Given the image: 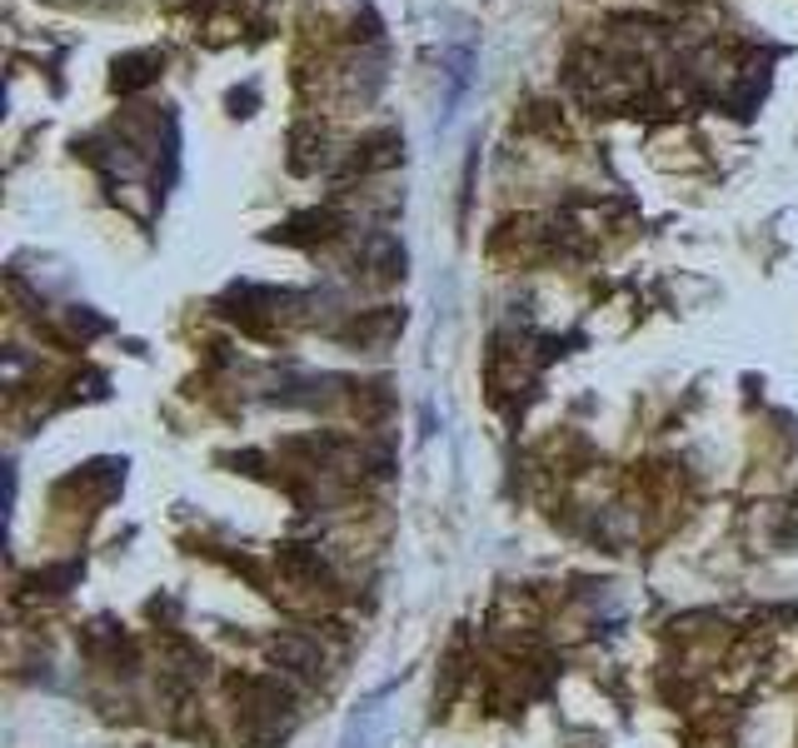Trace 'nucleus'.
Returning a JSON list of instances; mask_svg holds the SVG:
<instances>
[{"label":"nucleus","mask_w":798,"mask_h":748,"mask_svg":"<svg viewBox=\"0 0 798 748\" xmlns=\"http://www.w3.org/2000/svg\"><path fill=\"white\" fill-rule=\"evenodd\" d=\"M155 75H160V55H125V60H115L110 85L115 90H140V85H150Z\"/></svg>","instance_id":"f257e3e1"},{"label":"nucleus","mask_w":798,"mask_h":748,"mask_svg":"<svg viewBox=\"0 0 798 748\" xmlns=\"http://www.w3.org/2000/svg\"><path fill=\"white\" fill-rule=\"evenodd\" d=\"M399 150H405V145H399L395 130H379V135H369L365 145H359V165H365V170H385V165H395V160H399Z\"/></svg>","instance_id":"f03ea898"}]
</instances>
